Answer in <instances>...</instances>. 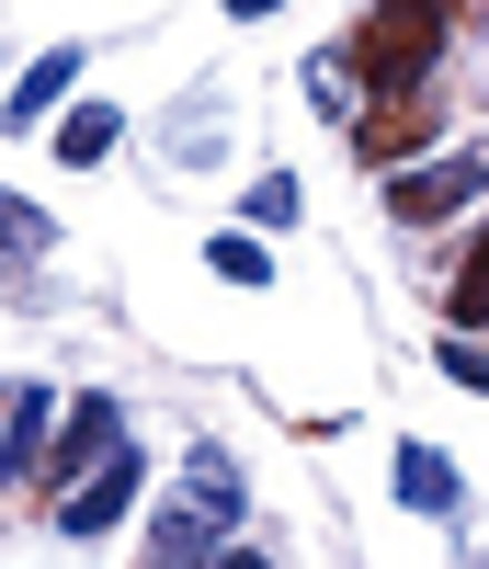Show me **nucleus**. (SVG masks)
I'll use <instances>...</instances> for the list:
<instances>
[{"instance_id": "obj_1", "label": "nucleus", "mask_w": 489, "mask_h": 569, "mask_svg": "<svg viewBox=\"0 0 489 569\" xmlns=\"http://www.w3.org/2000/svg\"><path fill=\"white\" fill-rule=\"evenodd\" d=\"M432 46H445V12H421V0H376V23L341 46V69H365V80H376V103H387V91H421Z\"/></svg>"}, {"instance_id": "obj_2", "label": "nucleus", "mask_w": 489, "mask_h": 569, "mask_svg": "<svg viewBox=\"0 0 489 569\" xmlns=\"http://www.w3.org/2000/svg\"><path fill=\"white\" fill-rule=\"evenodd\" d=\"M467 194H489V149H456V160H421V171H387V217L399 228H445Z\"/></svg>"}, {"instance_id": "obj_3", "label": "nucleus", "mask_w": 489, "mask_h": 569, "mask_svg": "<svg viewBox=\"0 0 489 569\" xmlns=\"http://www.w3.org/2000/svg\"><path fill=\"white\" fill-rule=\"evenodd\" d=\"M126 512H137V456L114 445L103 467H80V479L58 490V536H114Z\"/></svg>"}, {"instance_id": "obj_4", "label": "nucleus", "mask_w": 489, "mask_h": 569, "mask_svg": "<svg viewBox=\"0 0 489 569\" xmlns=\"http://www.w3.org/2000/svg\"><path fill=\"white\" fill-rule=\"evenodd\" d=\"M114 445H126V410H114V399H80V410L58 421V445H46V467H34V479H58V490H69L80 467H103Z\"/></svg>"}, {"instance_id": "obj_5", "label": "nucleus", "mask_w": 489, "mask_h": 569, "mask_svg": "<svg viewBox=\"0 0 489 569\" xmlns=\"http://www.w3.org/2000/svg\"><path fill=\"white\" fill-rule=\"evenodd\" d=\"M46 421H58V399L23 376V399H0V479H34L46 467Z\"/></svg>"}, {"instance_id": "obj_6", "label": "nucleus", "mask_w": 489, "mask_h": 569, "mask_svg": "<svg viewBox=\"0 0 489 569\" xmlns=\"http://www.w3.org/2000/svg\"><path fill=\"white\" fill-rule=\"evenodd\" d=\"M421 137H432V103H421V91H387V103L353 126V149H365V160H399V171H410V149H421Z\"/></svg>"}, {"instance_id": "obj_7", "label": "nucleus", "mask_w": 489, "mask_h": 569, "mask_svg": "<svg viewBox=\"0 0 489 569\" xmlns=\"http://www.w3.org/2000/svg\"><path fill=\"white\" fill-rule=\"evenodd\" d=\"M182 501H193V512H206V525L228 536V525H239V467H228L217 445H193V456H182Z\"/></svg>"}, {"instance_id": "obj_8", "label": "nucleus", "mask_w": 489, "mask_h": 569, "mask_svg": "<svg viewBox=\"0 0 489 569\" xmlns=\"http://www.w3.org/2000/svg\"><path fill=\"white\" fill-rule=\"evenodd\" d=\"M69 80H80V46H46V58L23 69V91H12V103H0V126H12V137H23V126H34L46 103H58V91H69Z\"/></svg>"}, {"instance_id": "obj_9", "label": "nucleus", "mask_w": 489, "mask_h": 569, "mask_svg": "<svg viewBox=\"0 0 489 569\" xmlns=\"http://www.w3.org/2000/svg\"><path fill=\"white\" fill-rule=\"evenodd\" d=\"M399 501L410 512H456V456L445 445H399Z\"/></svg>"}, {"instance_id": "obj_10", "label": "nucleus", "mask_w": 489, "mask_h": 569, "mask_svg": "<svg viewBox=\"0 0 489 569\" xmlns=\"http://www.w3.org/2000/svg\"><path fill=\"white\" fill-rule=\"evenodd\" d=\"M103 149H114V103H80V114L58 126V160H69V171H91Z\"/></svg>"}, {"instance_id": "obj_11", "label": "nucleus", "mask_w": 489, "mask_h": 569, "mask_svg": "<svg viewBox=\"0 0 489 569\" xmlns=\"http://www.w3.org/2000/svg\"><path fill=\"white\" fill-rule=\"evenodd\" d=\"M58 228H46V206H23V194H0V262H34Z\"/></svg>"}, {"instance_id": "obj_12", "label": "nucleus", "mask_w": 489, "mask_h": 569, "mask_svg": "<svg viewBox=\"0 0 489 569\" xmlns=\"http://www.w3.org/2000/svg\"><path fill=\"white\" fill-rule=\"evenodd\" d=\"M297 206H308L297 171H262V182H251V228H297Z\"/></svg>"}, {"instance_id": "obj_13", "label": "nucleus", "mask_w": 489, "mask_h": 569, "mask_svg": "<svg viewBox=\"0 0 489 569\" xmlns=\"http://www.w3.org/2000/svg\"><path fill=\"white\" fill-rule=\"evenodd\" d=\"M456 319H489V240H478L467 273H456Z\"/></svg>"}, {"instance_id": "obj_14", "label": "nucleus", "mask_w": 489, "mask_h": 569, "mask_svg": "<svg viewBox=\"0 0 489 569\" xmlns=\"http://www.w3.org/2000/svg\"><path fill=\"white\" fill-rule=\"evenodd\" d=\"M217 273L228 284H262V240H217Z\"/></svg>"}, {"instance_id": "obj_15", "label": "nucleus", "mask_w": 489, "mask_h": 569, "mask_svg": "<svg viewBox=\"0 0 489 569\" xmlns=\"http://www.w3.org/2000/svg\"><path fill=\"white\" fill-rule=\"evenodd\" d=\"M445 376H456V388H489V353L478 342H445Z\"/></svg>"}, {"instance_id": "obj_16", "label": "nucleus", "mask_w": 489, "mask_h": 569, "mask_svg": "<svg viewBox=\"0 0 489 569\" xmlns=\"http://www.w3.org/2000/svg\"><path fill=\"white\" fill-rule=\"evenodd\" d=\"M228 12H239V23H262V12H285V0H228Z\"/></svg>"}, {"instance_id": "obj_17", "label": "nucleus", "mask_w": 489, "mask_h": 569, "mask_svg": "<svg viewBox=\"0 0 489 569\" xmlns=\"http://www.w3.org/2000/svg\"><path fill=\"white\" fill-rule=\"evenodd\" d=\"M217 569H273V558H251V547H228V558H217Z\"/></svg>"}]
</instances>
